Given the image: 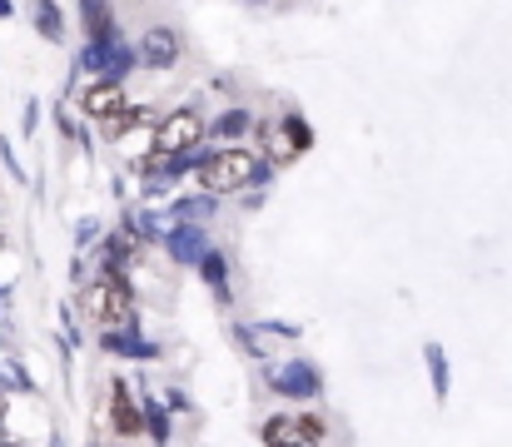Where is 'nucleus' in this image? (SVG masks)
Returning a JSON list of instances; mask_svg holds the SVG:
<instances>
[{"label":"nucleus","mask_w":512,"mask_h":447,"mask_svg":"<svg viewBox=\"0 0 512 447\" xmlns=\"http://www.w3.org/2000/svg\"><path fill=\"white\" fill-rule=\"evenodd\" d=\"M90 308H95V318H100L105 333H130L135 318H140L135 289H130V279H125L120 269H105V274H100V284L90 289Z\"/></svg>","instance_id":"obj_1"},{"label":"nucleus","mask_w":512,"mask_h":447,"mask_svg":"<svg viewBox=\"0 0 512 447\" xmlns=\"http://www.w3.org/2000/svg\"><path fill=\"white\" fill-rule=\"evenodd\" d=\"M199 135H204V120L194 115V110H174V115H165L160 125H155V135H150V159H145V169L155 164H170V159H179V154H189V149L199 145Z\"/></svg>","instance_id":"obj_2"},{"label":"nucleus","mask_w":512,"mask_h":447,"mask_svg":"<svg viewBox=\"0 0 512 447\" xmlns=\"http://www.w3.org/2000/svg\"><path fill=\"white\" fill-rule=\"evenodd\" d=\"M254 174H259V159L249 149H219L199 164V184L209 194H234V189L254 184Z\"/></svg>","instance_id":"obj_3"},{"label":"nucleus","mask_w":512,"mask_h":447,"mask_svg":"<svg viewBox=\"0 0 512 447\" xmlns=\"http://www.w3.org/2000/svg\"><path fill=\"white\" fill-rule=\"evenodd\" d=\"M264 447H324V423L314 413H279L259 428Z\"/></svg>","instance_id":"obj_4"},{"label":"nucleus","mask_w":512,"mask_h":447,"mask_svg":"<svg viewBox=\"0 0 512 447\" xmlns=\"http://www.w3.org/2000/svg\"><path fill=\"white\" fill-rule=\"evenodd\" d=\"M80 105H85V115H90V120H100V125H105V120H115V115L130 105V95H125L115 80H95V85L80 95Z\"/></svg>","instance_id":"obj_5"},{"label":"nucleus","mask_w":512,"mask_h":447,"mask_svg":"<svg viewBox=\"0 0 512 447\" xmlns=\"http://www.w3.org/2000/svg\"><path fill=\"white\" fill-rule=\"evenodd\" d=\"M110 423H115V433H120V438H135V433L145 428V413L135 408V398H130L125 378H115V383H110Z\"/></svg>","instance_id":"obj_6"},{"label":"nucleus","mask_w":512,"mask_h":447,"mask_svg":"<svg viewBox=\"0 0 512 447\" xmlns=\"http://www.w3.org/2000/svg\"><path fill=\"white\" fill-rule=\"evenodd\" d=\"M140 55H145V65H155V70H170L174 60H179V35H174V30H165V25L145 30V40H140Z\"/></svg>","instance_id":"obj_7"},{"label":"nucleus","mask_w":512,"mask_h":447,"mask_svg":"<svg viewBox=\"0 0 512 447\" xmlns=\"http://www.w3.org/2000/svg\"><path fill=\"white\" fill-rule=\"evenodd\" d=\"M274 393L309 398V393H319V378H314V368H309V363H289V373H279V378H274Z\"/></svg>","instance_id":"obj_8"},{"label":"nucleus","mask_w":512,"mask_h":447,"mask_svg":"<svg viewBox=\"0 0 512 447\" xmlns=\"http://www.w3.org/2000/svg\"><path fill=\"white\" fill-rule=\"evenodd\" d=\"M145 120H150V110H140V105H125L115 120H105V135H110V140H125V135H130L135 125H145Z\"/></svg>","instance_id":"obj_9"},{"label":"nucleus","mask_w":512,"mask_h":447,"mask_svg":"<svg viewBox=\"0 0 512 447\" xmlns=\"http://www.w3.org/2000/svg\"><path fill=\"white\" fill-rule=\"evenodd\" d=\"M244 130H249V115H244V110H229V115H219V120H214V130H209V135H214V140H239Z\"/></svg>","instance_id":"obj_10"},{"label":"nucleus","mask_w":512,"mask_h":447,"mask_svg":"<svg viewBox=\"0 0 512 447\" xmlns=\"http://www.w3.org/2000/svg\"><path fill=\"white\" fill-rule=\"evenodd\" d=\"M428 363H433V383H438V398L448 393V368H443V348L428 343Z\"/></svg>","instance_id":"obj_11"},{"label":"nucleus","mask_w":512,"mask_h":447,"mask_svg":"<svg viewBox=\"0 0 512 447\" xmlns=\"http://www.w3.org/2000/svg\"><path fill=\"white\" fill-rule=\"evenodd\" d=\"M284 130H289V154H294V149H304V145H309V140H314V135L304 130V120H289Z\"/></svg>","instance_id":"obj_12"},{"label":"nucleus","mask_w":512,"mask_h":447,"mask_svg":"<svg viewBox=\"0 0 512 447\" xmlns=\"http://www.w3.org/2000/svg\"><path fill=\"white\" fill-rule=\"evenodd\" d=\"M204 279H209V284H224V264H219V259H204Z\"/></svg>","instance_id":"obj_13"},{"label":"nucleus","mask_w":512,"mask_h":447,"mask_svg":"<svg viewBox=\"0 0 512 447\" xmlns=\"http://www.w3.org/2000/svg\"><path fill=\"white\" fill-rule=\"evenodd\" d=\"M5 413H10V398H5V388H0V423H5Z\"/></svg>","instance_id":"obj_14"},{"label":"nucleus","mask_w":512,"mask_h":447,"mask_svg":"<svg viewBox=\"0 0 512 447\" xmlns=\"http://www.w3.org/2000/svg\"><path fill=\"white\" fill-rule=\"evenodd\" d=\"M0 447H20V443H10V438H0Z\"/></svg>","instance_id":"obj_15"}]
</instances>
